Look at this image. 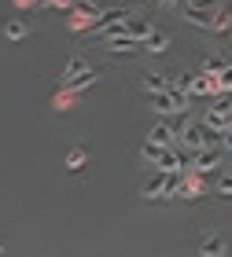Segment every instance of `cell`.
<instances>
[{"label": "cell", "instance_id": "obj_1", "mask_svg": "<svg viewBox=\"0 0 232 257\" xmlns=\"http://www.w3.org/2000/svg\"><path fill=\"white\" fill-rule=\"evenodd\" d=\"M181 144H184V151H203V147H210L214 144V136L217 133H210V128H206V121H184V128H181Z\"/></svg>", "mask_w": 232, "mask_h": 257}, {"label": "cell", "instance_id": "obj_9", "mask_svg": "<svg viewBox=\"0 0 232 257\" xmlns=\"http://www.w3.org/2000/svg\"><path fill=\"white\" fill-rule=\"evenodd\" d=\"M225 250H228V242H225V235H217V231H210V235L199 239V253H206V257H217Z\"/></svg>", "mask_w": 232, "mask_h": 257}, {"label": "cell", "instance_id": "obj_20", "mask_svg": "<svg viewBox=\"0 0 232 257\" xmlns=\"http://www.w3.org/2000/svg\"><path fill=\"white\" fill-rule=\"evenodd\" d=\"M225 66H228V63L221 59V55H210V59H206V63H203V74H210V77H214V74H221V70H225Z\"/></svg>", "mask_w": 232, "mask_h": 257}, {"label": "cell", "instance_id": "obj_3", "mask_svg": "<svg viewBox=\"0 0 232 257\" xmlns=\"http://www.w3.org/2000/svg\"><path fill=\"white\" fill-rule=\"evenodd\" d=\"M155 110L162 118H173V114H184L188 110V92H177V88H166V92H155Z\"/></svg>", "mask_w": 232, "mask_h": 257}, {"label": "cell", "instance_id": "obj_26", "mask_svg": "<svg viewBox=\"0 0 232 257\" xmlns=\"http://www.w3.org/2000/svg\"><path fill=\"white\" fill-rule=\"evenodd\" d=\"M159 4H166V8H173V4H181V0H159Z\"/></svg>", "mask_w": 232, "mask_h": 257}, {"label": "cell", "instance_id": "obj_23", "mask_svg": "<svg viewBox=\"0 0 232 257\" xmlns=\"http://www.w3.org/2000/svg\"><path fill=\"white\" fill-rule=\"evenodd\" d=\"M81 70H85V63H81V59H70V63H66V70H63V81H70V77H78Z\"/></svg>", "mask_w": 232, "mask_h": 257}, {"label": "cell", "instance_id": "obj_18", "mask_svg": "<svg viewBox=\"0 0 232 257\" xmlns=\"http://www.w3.org/2000/svg\"><path fill=\"white\" fill-rule=\"evenodd\" d=\"M89 162V155H85V147H74L70 155H66V169H81Z\"/></svg>", "mask_w": 232, "mask_h": 257}, {"label": "cell", "instance_id": "obj_22", "mask_svg": "<svg viewBox=\"0 0 232 257\" xmlns=\"http://www.w3.org/2000/svg\"><path fill=\"white\" fill-rule=\"evenodd\" d=\"M159 155H162V147L151 144V140H147V144L140 147V158H144V162H159Z\"/></svg>", "mask_w": 232, "mask_h": 257}, {"label": "cell", "instance_id": "obj_10", "mask_svg": "<svg viewBox=\"0 0 232 257\" xmlns=\"http://www.w3.org/2000/svg\"><path fill=\"white\" fill-rule=\"evenodd\" d=\"M122 26H125V33H133V37L140 41V44H144V37H147V33L155 30L151 22H147V19H140V15H125V22H122Z\"/></svg>", "mask_w": 232, "mask_h": 257}, {"label": "cell", "instance_id": "obj_27", "mask_svg": "<svg viewBox=\"0 0 232 257\" xmlns=\"http://www.w3.org/2000/svg\"><path fill=\"white\" fill-rule=\"evenodd\" d=\"M37 4H41V8H48V4H55V0H37Z\"/></svg>", "mask_w": 232, "mask_h": 257}, {"label": "cell", "instance_id": "obj_14", "mask_svg": "<svg viewBox=\"0 0 232 257\" xmlns=\"http://www.w3.org/2000/svg\"><path fill=\"white\" fill-rule=\"evenodd\" d=\"M125 22V11H107V15H100V22H92V30L96 33H107V30H114V26H122Z\"/></svg>", "mask_w": 232, "mask_h": 257}, {"label": "cell", "instance_id": "obj_24", "mask_svg": "<svg viewBox=\"0 0 232 257\" xmlns=\"http://www.w3.org/2000/svg\"><path fill=\"white\" fill-rule=\"evenodd\" d=\"M217 195L232 198V173H228V177H221V180H217Z\"/></svg>", "mask_w": 232, "mask_h": 257}, {"label": "cell", "instance_id": "obj_25", "mask_svg": "<svg viewBox=\"0 0 232 257\" xmlns=\"http://www.w3.org/2000/svg\"><path fill=\"white\" fill-rule=\"evenodd\" d=\"M221 136H232V114H228V125H225V133Z\"/></svg>", "mask_w": 232, "mask_h": 257}, {"label": "cell", "instance_id": "obj_5", "mask_svg": "<svg viewBox=\"0 0 232 257\" xmlns=\"http://www.w3.org/2000/svg\"><path fill=\"white\" fill-rule=\"evenodd\" d=\"M159 169H166V173H188V155L184 151H173V147H162V155H159V162H155Z\"/></svg>", "mask_w": 232, "mask_h": 257}, {"label": "cell", "instance_id": "obj_16", "mask_svg": "<svg viewBox=\"0 0 232 257\" xmlns=\"http://www.w3.org/2000/svg\"><path fill=\"white\" fill-rule=\"evenodd\" d=\"M210 92H217V85H214V77H210V74H203V77H192V88H188V96H210Z\"/></svg>", "mask_w": 232, "mask_h": 257}, {"label": "cell", "instance_id": "obj_15", "mask_svg": "<svg viewBox=\"0 0 232 257\" xmlns=\"http://www.w3.org/2000/svg\"><path fill=\"white\" fill-rule=\"evenodd\" d=\"M92 81H96V70H92V66H85V70H81L78 77H70V81H63V88H66V92H78V88H89Z\"/></svg>", "mask_w": 232, "mask_h": 257}, {"label": "cell", "instance_id": "obj_4", "mask_svg": "<svg viewBox=\"0 0 232 257\" xmlns=\"http://www.w3.org/2000/svg\"><path fill=\"white\" fill-rule=\"evenodd\" d=\"M221 158H225V147H217V144H210V147H203V151H195V158H192V173H214L217 166H221Z\"/></svg>", "mask_w": 232, "mask_h": 257}, {"label": "cell", "instance_id": "obj_21", "mask_svg": "<svg viewBox=\"0 0 232 257\" xmlns=\"http://www.w3.org/2000/svg\"><path fill=\"white\" fill-rule=\"evenodd\" d=\"M170 88L188 92V88H192V74H170Z\"/></svg>", "mask_w": 232, "mask_h": 257}, {"label": "cell", "instance_id": "obj_6", "mask_svg": "<svg viewBox=\"0 0 232 257\" xmlns=\"http://www.w3.org/2000/svg\"><path fill=\"white\" fill-rule=\"evenodd\" d=\"M228 114H232V107H228L225 99H217L214 107L206 110V118H203V121H206V128H210V133L221 136V133H225V125H228Z\"/></svg>", "mask_w": 232, "mask_h": 257}, {"label": "cell", "instance_id": "obj_12", "mask_svg": "<svg viewBox=\"0 0 232 257\" xmlns=\"http://www.w3.org/2000/svg\"><path fill=\"white\" fill-rule=\"evenodd\" d=\"M140 88L147 92V96L166 92V88H170V77H166V74H144V77H140Z\"/></svg>", "mask_w": 232, "mask_h": 257}, {"label": "cell", "instance_id": "obj_13", "mask_svg": "<svg viewBox=\"0 0 232 257\" xmlns=\"http://www.w3.org/2000/svg\"><path fill=\"white\" fill-rule=\"evenodd\" d=\"M166 48H170V37H166V33H162V30H151V33H147V37H144V52L159 55V52H166Z\"/></svg>", "mask_w": 232, "mask_h": 257}, {"label": "cell", "instance_id": "obj_7", "mask_svg": "<svg viewBox=\"0 0 232 257\" xmlns=\"http://www.w3.org/2000/svg\"><path fill=\"white\" fill-rule=\"evenodd\" d=\"M181 198H199L206 195V184H203V173H192V177H184L181 173V188H177Z\"/></svg>", "mask_w": 232, "mask_h": 257}, {"label": "cell", "instance_id": "obj_28", "mask_svg": "<svg viewBox=\"0 0 232 257\" xmlns=\"http://www.w3.org/2000/svg\"><path fill=\"white\" fill-rule=\"evenodd\" d=\"M228 22H232V8H228Z\"/></svg>", "mask_w": 232, "mask_h": 257}, {"label": "cell", "instance_id": "obj_19", "mask_svg": "<svg viewBox=\"0 0 232 257\" xmlns=\"http://www.w3.org/2000/svg\"><path fill=\"white\" fill-rule=\"evenodd\" d=\"M217 81H214V85H217V92H232V63L221 70V74H214Z\"/></svg>", "mask_w": 232, "mask_h": 257}, {"label": "cell", "instance_id": "obj_2", "mask_svg": "<svg viewBox=\"0 0 232 257\" xmlns=\"http://www.w3.org/2000/svg\"><path fill=\"white\" fill-rule=\"evenodd\" d=\"M181 188V173H166V169H159L151 180L144 184V198H166V195H177Z\"/></svg>", "mask_w": 232, "mask_h": 257}, {"label": "cell", "instance_id": "obj_8", "mask_svg": "<svg viewBox=\"0 0 232 257\" xmlns=\"http://www.w3.org/2000/svg\"><path fill=\"white\" fill-rule=\"evenodd\" d=\"M147 140H151V144H159V147H173V140H177V128H173L170 121H159L151 133H147Z\"/></svg>", "mask_w": 232, "mask_h": 257}, {"label": "cell", "instance_id": "obj_17", "mask_svg": "<svg viewBox=\"0 0 232 257\" xmlns=\"http://www.w3.org/2000/svg\"><path fill=\"white\" fill-rule=\"evenodd\" d=\"M4 37H8V41H19V37H26V22H22V19H11L8 26H4Z\"/></svg>", "mask_w": 232, "mask_h": 257}, {"label": "cell", "instance_id": "obj_11", "mask_svg": "<svg viewBox=\"0 0 232 257\" xmlns=\"http://www.w3.org/2000/svg\"><path fill=\"white\" fill-rule=\"evenodd\" d=\"M184 19L192 22V26H203V30H210V22H214V15L206 8H199V4H188L184 8Z\"/></svg>", "mask_w": 232, "mask_h": 257}]
</instances>
